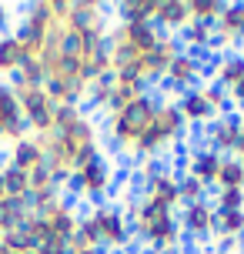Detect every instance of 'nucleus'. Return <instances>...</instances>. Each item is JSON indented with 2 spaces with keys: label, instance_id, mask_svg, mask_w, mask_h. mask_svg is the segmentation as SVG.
Segmentation results:
<instances>
[{
  "label": "nucleus",
  "instance_id": "nucleus-1",
  "mask_svg": "<svg viewBox=\"0 0 244 254\" xmlns=\"http://www.w3.org/2000/svg\"><path fill=\"white\" fill-rule=\"evenodd\" d=\"M164 104H167V94H161V90H147V94H141V97H134L117 117H111V140L121 144V151L134 147L137 137L154 124L157 111H161Z\"/></svg>",
  "mask_w": 244,
  "mask_h": 254
},
{
  "label": "nucleus",
  "instance_id": "nucleus-2",
  "mask_svg": "<svg viewBox=\"0 0 244 254\" xmlns=\"http://www.w3.org/2000/svg\"><path fill=\"white\" fill-rule=\"evenodd\" d=\"M90 217H94L97 234H101V248L121 251V248L130 244V224L124 217V211H121V204H97L90 211Z\"/></svg>",
  "mask_w": 244,
  "mask_h": 254
},
{
  "label": "nucleus",
  "instance_id": "nucleus-3",
  "mask_svg": "<svg viewBox=\"0 0 244 254\" xmlns=\"http://www.w3.org/2000/svg\"><path fill=\"white\" fill-rule=\"evenodd\" d=\"M178 224H181V234H184V238L201 241V244H211V238L218 234V224H214V204H207V201L184 204Z\"/></svg>",
  "mask_w": 244,
  "mask_h": 254
},
{
  "label": "nucleus",
  "instance_id": "nucleus-4",
  "mask_svg": "<svg viewBox=\"0 0 244 254\" xmlns=\"http://www.w3.org/2000/svg\"><path fill=\"white\" fill-rule=\"evenodd\" d=\"M107 34H111L114 44H127L130 51H137V54L154 51L161 40L171 37L164 27H157L154 20H151V24H117L114 30H107Z\"/></svg>",
  "mask_w": 244,
  "mask_h": 254
},
{
  "label": "nucleus",
  "instance_id": "nucleus-5",
  "mask_svg": "<svg viewBox=\"0 0 244 254\" xmlns=\"http://www.w3.org/2000/svg\"><path fill=\"white\" fill-rule=\"evenodd\" d=\"M0 134H3V140H10V144L30 137V127L24 121V111H20L17 94H13L10 84H0Z\"/></svg>",
  "mask_w": 244,
  "mask_h": 254
},
{
  "label": "nucleus",
  "instance_id": "nucleus-6",
  "mask_svg": "<svg viewBox=\"0 0 244 254\" xmlns=\"http://www.w3.org/2000/svg\"><path fill=\"white\" fill-rule=\"evenodd\" d=\"M74 174H77L80 184H84V197H90L94 207L104 204L107 190H111V178H114V164L104 161V154H101L97 161H90L87 167H80V171H74Z\"/></svg>",
  "mask_w": 244,
  "mask_h": 254
},
{
  "label": "nucleus",
  "instance_id": "nucleus-7",
  "mask_svg": "<svg viewBox=\"0 0 244 254\" xmlns=\"http://www.w3.org/2000/svg\"><path fill=\"white\" fill-rule=\"evenodd\" d=\"M241 114H231V117H214L211 124H207V144L214 147V151L224 157H234L238 154V144H241Z\"/></svg>",
  "mask_w": 244,
  "mask_h": 254
},
{
  "label": "nucleus",
  "instance_id": "nucleus-8",
  "mask_svg": "<svg viewBox=\"0 0 244 254\" xmlns=\"http://www.w3.org/2000/svg\"><path fill=\"white\" fill-rule=\"evenodd\" d=\"M181 51H184V47H181V40L178 37H167V40L157 44L154 51L141 54V70H144V77H147V84H151V87L161 84V80L167 77V67H171V61H174Z\"/></svg>",
  "mask_w": 244,
  "mask_h": 254
},
{
  "label": "nucleus",
  "instance_id": "nucleus-9",
  "mask_svg": "<svg viewBox=\"0 0 244 254\" xmlns=\"http://www.w3.org/2000/svg\"><path fill=\"white\" fill-rule=\"evenodd\" d=\"M141 241L151 248V251H167V248H178L181 244V224L178 217H161V221H154V224H147V228L141 231Z\"/></svg>",
  "mask_w": 244,
  "mask_h": 254
},
{
  "label": "nucleus",
  "instance_id": "nucleus-10",
  "mask_svg": "<svg viewBox=\"0 0 244 254\" xmlns=\"http://www.w3.org/2000/svg\"><path fill=\"white\" fill-rule=\"evenodd\" d=\"M178 111H181V117L187 121V127H201V124H211L214 117H218V111L211 107V104L204 101V94H201V87L197 90H184L178 101Z\"/></svg>",
  "mask_w": 244,
  "mask_h": 254
},
{
  "label": "nucleus",
  "instance_id": "nucleus-11",
  "mask_svg": "<svg viewBox=\"0 0 244 254\" xmlns=\"http://www.w3.org/2000/svg\"><path fill=\"white\" fill-rule=\"evenodd\" d=\"M221 161H224V157H221L214 147H201V151H191V164H187V174H191V178H197L207 190H211V188H214V181H218Z\"/></svg>",
  "mask_w": 244,
  "mask_h": 254
},
{
  "label": "nucleus",
  "instance_id": "nucleus-12",
  "mask_svg": "<svg viewBox=\"0 0 244 254\" xmlns=\"http://www.w3.org/2000/svg\"><path fill=\"white\" fill-rule=\"evenodd\" d=\"M104 10H114V7H104V3H94V0H80V3H70V13H67L64 27H70V30H77V34H84V30H94V27L104 24Z\"/></svg>",
  "mask_w": 244,
  "mask_h": 254
},
{
  "label": "nucleus",
  "instance_id": "nucleus-13",
  "mask_svg": "<svg viewBox=\"0 0 244 254\" xmlns=\"http://www.w3.org/2000/svg\"><path fill=\"white\" fill-rule=\"evenodd\" d=\"M10 164L13 167H20V171H34L37 164H44L47 161V151H44V144H40V137H24V140H17V144H10Z\"/></svg>",
  "mask_w": 244,
  "mask_h": 254
},
{
  "label": "nucleus",
  "instance_id": "nucleus-14",
  "mask_svg": "<svg viewBox=\"0 0 244 254\" xmlns=\"http://www.w3.org/2000/svg\"><path fill=\"white\" fill-rule=\"evenodd\" d=\"M157 27H164L167 34L171 30H184L191 24V10H187V0H157Z\"/></svg>",
  "mask_w": 244,
  "mask_h": 254
},
{
  "label": "nucleus",
  "instance_id": "nucleus-15",
  "mask_svg": "<svg viewBox=\"0 0 244 254\" xmlns=\"http://www.w3.org/2000/svg\"><path fill=\"white\" fill-rule=\"evenodd\" d=\"M114 10L121 13V24H151L157 17V0H124L114 3Z\"/></svg>",
  "mask_w": 244,
  "mask_h": 254
},
{
  "label": "nucleus",
  "instance_id": "nucleus-16",
  "mask_svg": "<svg viewBox=\"0 0 244 254\" xmlns=\"http://www.w3.org/2000/svg\"><path fill=\"white\" fill-rule=\"evenodd\" d=\"M144 197H154V201L167 204V207H178V204H181L178 174H161V178L147 181V190H144Z\"/></svg>",
  "mask_w": 244,
  "mask_h": 254
},
{
  "label": "nucleus",
  "instance_id": "nucleus-17",
  "mask_svg": "<svg viewBox=\"0 0 244 254\" xmlns=\"http://www.w3.org/2000/svg\"><path fill=\"white\" fill-rule=\"evenodd\" d=\"M244 80V54L238 51H228L221 57V70H218V84L224 90H234L238 84Z\"/></svg>",
  "mask_w": 244,
  "mask_h": 254
},
{
  "label": "nucleus",
  "instance_id": "nucleus-18",
  "mask_svg": "<svg viewBox=\"0 0 244 254\" xmlns=\"http://www.w3.org/2000/svg\"><path fill=\"white\" fill-rule=\"evenodd\" d=\"M214 30L218 27L214 24H197V20H191V24L181 30V44H187L184 51H207L211 47V40H214Z\"/></svg>",
  "mask_w": 244,
  "mask_h": 254
},
{
  "label": "nucleus",
  "instance_id": "nucleus-19",
  "mask_svg": "<svg viewBox=\"0 0 244 254\" xmlns=\"http://www.w3.org/2000/svg\"><path fill=\"white\" fill-rule=\"evenodd\" d=\"M214 188H218V190L244 188V161H241V157H224V161H221V171H218Z\"/></svg>",
  "mask_w": 244,
  "mask_h": 254
},
{
  "label": "nucleus",
  "instance_id": "nucleus-20",
  "mask_svg": "<svg viewBox=\"0 0 244 254\" xmlns=\"http://www.w3.org/2000/svg\"><path fill=\"white\" fill-rule=\"evenodd\" d=\"M0 181H3V194L7 197H27L30 194V178H27V171H20V167L7 164L0 171Z\"/></svg>",
  "mask_w": 244,
  "mask_h": 254
},
{
  "label": "nucleus",
  "instance_id": "nucleus-21",
  "mask_svg": "<svg viewBox=\"0 0 244 254\" xmlns=\"http://www.w3.org/2000/svg\"><path fill=\"white\" fill-rule=\"evenodd\" d=\"M20 64V44L13 40V34H0V74H17Z\"/></svg>",
  "mask_w": 244,
  "mask_h": 254
},
{
  "label": "nucleus",
  "instance_id": "nucleus-22",
  "mask_svg": "<svg viewBox=\"0 0 244 254\" xmlns=\"http://www.w3.org/2000/svg\"><path fill=\"white\" fill-rule=\"evenodd\" d=\"M228 3H221V0H187V10H191V20L197 24H214L218 27V17L224 13Z\"/></svg>",
  "mask_w": 244,
  "mask_h": 254
},
{
  "label": "nucleus",
  "instance_id": "nucleus-23",
  "mask_svg": "<svg viewBox=\"0 0 244 254\" xmlns=\"http://www.w3.org/2000/svg\"><path fill=\"white\" fill-rule=\"evenodd\" d=\"M13 94H17V104H20L24 117L37 114V111H47V107H54V104L47 101L44 87H24V90H13Z\"/></svg>",
  "mask_w": 244,
  "mask_h": 254
},
{
  "label": "nucleus",
  "instance_id": "nucleus-24",
  "mask_svg": "<svg viewBox=\"0 0 244 254\" xmlns=\"http://www.w3.org/2000/svg\"><path fill=\"white\" fill-rule=\"evenodd\" d=\"M74 251H90V248H101V234H97V224H94V217L84 214L77 224V234H74V241H70Z\"/></svg>",
  "mask_w": 244,
  "mask_h": 254
},
{
  "label": "nucleus",
  "instance_id": "nucleus-25",
  "mask_svg": "<svg viewBox=\"0 0 244 254\" xmlns=\"http://www.w3.org/2000/svg\"><path fill=\"white\" fill-rule=\"evenodd\" d=\"M214 224L224 238H244V211H218L214 207Z\"/></svg>",
  "mask_w": 244,
  "mask_h": 254
},
{
  "label": "nucleus",
  "instance_id": "nucleus-26",
  "mask_svg": "<svg viewBox=\"0 0 244 254\" xmlns=\"http://www.w3.org/2000/svg\"><path fill=\"white\" fill-rule=\"evenodd\" d=\"M178 194H181V207H184V204L207 201V188L197 178H191V174H181L178 178Z\"/></svg>",
  "mask_w": 244,
  "mask_h": 254
},
{
  "label": "nucleus",
  "instance_id": "nucleus-27",
  "mask_svg": "<svg viewBox=\"0 0 244 254\" xmlns=\"http://www.w3.org/2000/svg\"><path fill=\"white\" fill-rule=\"evenodd\" d=\"M80 117H90V114H84V107H74V104H57L54 107V130L57 134H67Z\"/></svg>",
  "mask_w": 244,
  "mask_h": 254
},
{
  "label": "nucleus",
  "instance_id": "nucleus-28",
  "mask_svg": "<svg viewBox=\"0 0 244 254\" xmlns=\"http://www.w3.org/2000/svg\"><path fill=\"white\" fill-rule=\"evenodd\" d=\"M134 97H141L134 87H127V84H117V87L111 90V101H107V107H104V111H107V117H117L130 101H134Z\"/></svg>",
  "mask_w": 244,
  "mask_h": 254
},
{
  "label": "nucleus",
  "instance_id": "nucleus-29",
  "mask_svg": "<svg viewBox=\"0 0 244 254\" xmlns=\"http://www.w3.org/2000/svg\"><path fill=\"white\" fill-rule=\"evenodd\" d=\"M0 244H3V251H13V254H34V248H30V238H27L24 228L0 234Z\"/></svg>",
  "mask_w": 244,
  "mask_h": 254
},
{
  "label": "nucleus",
  "instance_id": "nucleus-30",
  "mask_svg": "<svg viewBox=\"0 0 244 254\" xmlns=\"http://www.w3.org/2000/svg\"><path fill=\"white\" fill-rule=\"evenodd\" d=\"M44 94H47V101L57 107V104H67V97H70V84H67L64 77L51 74L47 77V84H44Z\"/></svg>",
  "mask_w": 244,
  "mask_h": 254
},
{
  "label": "nucleus",
  "instance_id": "nucleus-31",
  "mask_svg": "<svg viewBox=\"0 0 244 254\" xmlns=\"http://www.w3.org/2000/svg\"><path fill=\"white\" fill-rule=\"evenodd\" d=\"M30 194H40V190H47V188H54V167H51V161H44V164H37L30 174Z\"/></svg>",
  "mask_w": 244,
  "mask_h": 254
},
{
  "label": "nucleus",
  "instance_id": "nucleus-32",
  "mask_svg": "<svg viewBox=\"0 0 244 254\" xmlns=\"http://www.w3.org/2000/svg\"><path fill=\"white\" fill-rule=\"evenodd\" d=\"M218 211H244V188H228L218 190V201H214Z\"/></svg>",
  "mask_w": 244,
  "mask_h": 254
},
{
  "label": "nucleus",
  "instance_id": "nucleus-33",
  "mask_svg": "<svg viewBox=\"0 0 244 254\" xmlns=\"http://www.w3.org/2000/svg\"><path fill=\"white\" fill-rule=\"evenodd\" d=\"M101 151H97V144H87V147H77L74 157H70V171H80V167H87L90 161H97Z\"/></svg>",
  "mask_w": 244,
  "mask_h": 254
},
{
  "label": "nucleus",
  "instance_id": "nucleus-34",
  "mask_svg": "<svg viewBox=\"0 0 244 254\" xmlns=\"http://www.w3.org/2000/svg\"><path fill=\"white\" fill-rule=\"evenodd\" d=\"M47 3H51L54 20H57V24H64V20H67V13H70V0H47Z\"/></svg>",
  "mask_w": 244,
  "mask_h": 254
},
{
  "label": "nucleus",
  "instance_id": "nucleus-35",
  "mask_svg": "<svg viewBox=\"0 0 244 254\" xmlns=\"http://www.w3.org/2000/svg\"><path fill=\"white\" fill-rule=\"evenodd\" d=\"M228 94H231V104H234V111H241V114H244V80H241V84H238L234 90H228Z\"/></svg>",
  "mask_w": 244,
  "mask_h": 254
},
{
  "label": "nucleus",
  "instance_id": "nucleus-36",
  "mask_svg": "<svg viewBox=\"0 0 244 254\" xmlns=\"http://www.w3.org/2000/svg\"><path fill=\"white\" fill-rule=\"evenodd\" d=\"M7 27H10V7H7V3H0V34H3Z\"/></svg>",
  "mask_w": 244,
  "mask_h": 254
},
{
  "label": "nucleus",
  "instance_id": "nucleus-37",
  "mask_svg": "<svg viewBox=\"0 0 244 254\" xmlns=\"http://www.w3.org/2000/svg\"><path fill=\"white\" fill-rule=\"evenodd\" d=\"M234 157H241V161H244V130H241V144H238V154H234Z\"/></svg>",
  "mask_w": 244,
  "mask_h": 254
},
{
  "label": "nucleus",
  "instance_id": "nucleus-38",
  "mask_svg": "<svg viewBox=\"0 0 244 254\" xmlns=\"http://www.w3.org/2000/svg\"><path fill=\"white\" fill-rule=\"evenodd\" d=\"M154 254H184L181 248H167V251H154Z\"/></svg>",
  "mask_w": 244,
  "mask_h": 254
},
{
  "label": "nucleus",
  "instance_id": "nucleus-39",
  "mask_svg": "<svg viewBox=\"0 0 244 254\" xmlns=\"http://www.w3.org/2000/svg\"><path fill=\"white\" fill-rule=\"evenodd\" d=\"M3 197H7V194H3V181H0V204H3Z\"/></svg>",
  "mask_w": 244,
  "mask_h": 254
},
{
  "label": "nucleus",
  "instance_id": "nucleus-40",
  "mask_svg": "<svg viewBox=\"0 0 244 254\" xmlns=\"http://www.w3.org/2000/svg\"><path fill=\"white\" fill-rule=\"evenodd\" d=\"M0 140H3V134H0Z\"/></svg>",
  "mask_w": 244,
  "mask_h": 254
}]
</instances>
